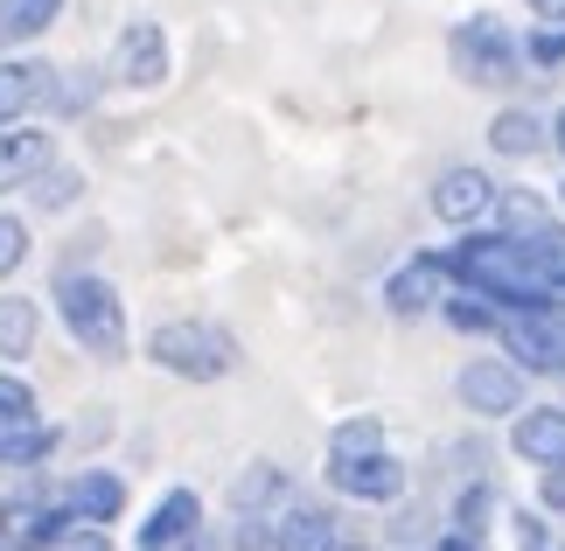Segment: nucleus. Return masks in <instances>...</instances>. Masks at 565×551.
Masks as SVG:
<instances>
[{
    "mask_svg": "<svg viewBox=\"0 0 565 551\" xmlns=\"http://www.w3.org/2000/svg\"><path fill=\"white\" fill-rule=\"evenodd\" d=\"M524 8H531L537 21H565V0H524Z\"/></svg>",
    "mask_w": 565,
    "mask_h": 551,
    "instance_id": "72a5a7b5",
    "label": "nucleus"
},
{
    "mask_svg": "<svg viewBox=\"0 0 565 551\" xmlns=\"http://www.w3.org/2000/svg\"><path fill=\"white\" fill-rule=\"evenodd\" d=\"M50 98H56V63H42V56H8L0 63V126H21Z\"/></svg>",
    "mask_w": 565,
    "mask_h": 551,
    "instance_id": "f8f14e48",
    "label": "nucleus"
},
{
    "mask_svg": "<svg viewBox=\"0 0 565 551\" xmlns=\"http://www.w3.org/2000/svg\"><path fill=\"white\" fill-rule=\"evenodd\" d=\"M56 426H42L35 412V391L29 378H14V370H0V468H35V460L56 454Z\"/></svg>",
    "mask_w": 565,
    "mask_h": 551,
    "instance_id": "423d86ee",
    "label": "nucleus"
},
{
    "mask_svg": "<svg viewBox=\"0 0 565 551\" xmlns=\"http://www.w3.org/2000/svg\"><path fill=\"white\" fill-rule=\"evenodd\" d=\"M147 363L182 378V384H224L245 357H237V336L216 321H161L147 336Z\"/></svg>",
    "mask_w": 565,
    "mask_h": 551,
    "instance_id": "7ed1b4c3",
    "label": "nucleus"
},
{
    "mask_svg": "<svg viewBox=\"0 0 565 551\" xmlns=\"http://www.w3.org/2000/svg\"><path fill=\"white\" fill-rule=\"evenodd\" d=\"M35 336H42V307L29 294H0V363L35 357Z\"/></svg>",
    "mask_w": 565,
    "mask_h": 551,
    "instance_id": "6ab92c4d",
    "label": "nucleus"
},
{
    "mask_svg": "<svg viewBox=\"0 0 565 551\" xmlns=\"http://www.w3.org/2000/svg\"><path fill=\"white\" fill-rule=\"evenodd\" d=\"M0 551H21V544H14V531H8V517H0Z\"/></svg>",
    "mask_w": 565,
    "mask_h": 551,
    "instance_id": "e433bc0d",
    "label": "nucleus"
},
{
    "mask_svg": "<svg viewBox=\"0 0 565 551\" xmlns=\"http://www.w3.org/2000/svg\"><path fill=\"white\" fill-rule=\"evenodd\" d=\"M524 56L537 71H558L565 63V21H537V35H524Z\"/></svg>",
    "mask_w": 565,
    "mask_h": 551,
    "instance_id": "bb28decb",
    "label": "nucleus"
},
{
    "mask_svg": "<svg viewBox=\"0 0 565 551\" xmlns=\"http://www.w3.org/2000/svg\"><path fill=\"white\" fill-rule=\"evenodd\" d=\"M29 195H35V210H71L77 195H84V174H77V168H56V161H50V168H42L35 182H29Z\"/></svg>",
    "mask_w": 565,
    "mask_h": 551,
    "instance_id": "393cba45",
    "label": "nucleus"
},
{
    "mask_svg": "<svg viewBox=\"0 0 565 551\" xmlns=\"http://www.w3.org/2000/svg\"><path fill=\"white\" fill-rule=\"evenodd\" d=\"M558 203H565V182H558Z\"/></svg>",
    "mask_w": 565,
    "mask_h": 551,
    "instance_id": "58836bf2",
    "label": "nucleus"
},
{
    "mask_svg": "<svg viewBox=\"0 0 565 551\" xmlns=\"http://www.w3.org/2000/svg\"><path fill=\"white\" fill-rule=\"evenodd\" d=\"M21 258H29V224H21V216H0V279H14Z\"/></svg>",
    "mask_w": 565,
    "mask_h": 551,
    "instance_id": "cd10ccee",
    "label": "nucleus"
},
{
    "mask_svg": "<svg viewBox=\"0 0 565 551\" xmlns=\"http://www.w3.org/2000/svg\"><path fill=\"white\" fill-rule=\"evenodd\" d=\"M516 538H524V551H552V538H545V523H537V517H516Z\"/></svg>",
    "mask_w": 565,
    "mask_h": 551,
    "instance_id": "473e14b6",
    "label": "nucleus"
},
{
    "mask_svg": "<svg viewBox=\"0 0 565 551\" xmlns=\"http://www.w3.org/2000/svg\"><path fill=\"white\" fill-rule=\"evenodd\" d=\"M342 531H335V510L329 502H308V496H287L273 517V551H335Z\"/></svg>",
    "mask_w": 565,
    "mask_h": 551,
    "instance_id": "ddd939ff",
    "label": "nucleus"
},
{
    "mask_svg": "<svg viewBox=\"0 0 565 551\" xmlns=\"http://www.w3.org/2000/svg\"><path fill=\"white\" fill-rule=\"evenodd\" d=\"M42 168H50V134H35V126H0V195L29 189Z\"/></svg>",
    "mask_w": 565,
    "mask_h": 551,
    "instance_id": "f3484780",
    "label": "nucleus"
},
{
    "mask_svg": "<svg viewBox=\"0 0 565 551\" xmlns=\"http://www.w3.org/2000/svg\"><path fill=\"white\" fill-rule=\"evenodd\" d=\"M447 56H454V71H461L468 84H482V92H503V84L524 77V42L510 35V21H495V14H468L461 29L447 35Z\"/></svg>",
    "mask_w": 565,
    "mask_h": 551,
    "instance_id": "20e7f679",
    "label": "nucleus"
},
{
    "mask_svg": "<svg viewBox=\"0 0 565 551\" xmlns=\"http://www.w3.org/2000/svg\"><path fill=\"white\" fill-rule=\"evenodd\" d=\"M63 21V0H0V42H35Z\"/></svg>",
    "mask_w": 565,
    "mask_h": 551,
    "instance_id": "412c9836",
    "label": "nucleus"
},
{
    "mask_svg": "<svg viewBox=\"0 0 565 551\" xmlns=\"http://www.w3.org/2000/svg\"><path fill=\"white\" fill-rule=\"evenodd\" d=\"M329 489L350 502H398L405 460L384 447V418H342L329 433Z\"/></svg>",
    "mask_w": 565,
    "mask_h": 551,
    "instance_id": "f257e3e1",
    "label": "nucleus"
},
{
    "mask_svg": "<svg viewBox=\"0 0 565 551\" xmlns=\"http://www.w3.org/2000/svg\"><path fill=\"white\" fill-rule=\"evenodd\" d=\"M495 342H503V357L524 370V378H565V307L558 300L503 307Z\"/></svg>",
    "mask_w": 565,
    "mask_h": 551,
    "instance_id": "39448f33",
    "label": "nucleus"
},
{
    "mask_svg": "<svg viewBox=\"0 0 565 551\" xmlns=\"http://www.w3.org/2000/svg\"><path fill=\"white\" fill-rule=\"evenodd\" d=\"M0 517H8V531H14V544H21V551H56V544L84 523L63 496H21V502H8Z\"/></svg>",
    "mask_w": 565,
    "mask_h": 551,
    "instance_id": "9b49d317",
    "label": "nucleus"
},
{
    "mask_svg": "<svg viewBox=\"0 0 565 551\" xmlns=\"http://www.w3.org/2000/svg\"><path fill=\"white\" fill-rule=\"evenodd\" d=\"M447 328H461V336H495V321H503V300L475 294V286H454V294L440 300Z\"/></svg>",
    "mask_w": 565,
    "mask_h": 551,
    "instance_id": "4be33fe9",
    "label": "nucleus"
},
{
    "mask_svg": "<svg viewBox=\"0 0 565 551\" xmlns=\"http://www.w3.org/2000/svg\"><path fill=\"white\" fill-rule=\"evenodd\" d=\"M552 147L565 153V105H558V119H552Z\"/></svg>",
    "mask_w": 565,
    "mask_h": 551,
    "instance_id": "c9c22d12",
    "label": "nucleus"
},
{
    "mask_svg": "<svg viewBox=\"0 0 565 551\" xmlns=\"http://www.w3.org/2000/svg\"><path fill=\"white\" fill-rule=\"evenodd\" d=\"M545 140H552V126L537 113H524V105H510V113L489 119V147L503 153V161H531V153H545Z\"/></svg>",
    "mask_w": 565,
    "mask_h": 551,
    "instance_id": "a211bd4d",
    "label": "nucleus"
},
{
    "mask_svg": "<svg viewBox=\"0 0 565 551\" xmlns=\"http://www.w3.org/2000/svg\"><path fill=\"white\" fill-rule=\"evenodd\" d=\"M195 523H203V496H195V489H168L154 510H147V523L134 531V544L140 551H168L175 538H189Z\"/></svg>",
    "mask_w": 565,
    "mask_h": 551,
    "instance_id": "2eb2a0df",
    "label": "nucleus"
},
{
    "mask_svg": "<svg viewBox=\"0 0 565 551\" xmlns=\"http://www.w3.org/2000/svg\"><path fill=\"white\" fill-rule=\"evenodd\" d=\"M56 551H113V538H105V523H77Z\"/></svg>",
    "mask_w": 565,
    "mask_h": 551,
    "instance_id": "c756f323",
    "label": "nucleus"
},
{
    "mask_svg": "<svg viewBox=\"0 0 565 551\" xmlns=\"http://www.w3.org/2000/svg\"><path fill=\"white\" fill-rule=\"evenodd\" d=\"M105 77H113V71H56V98H50V113H63V119L92 113L98 92H105Z\"/></svg>",
    "mask_w": 565,
    "mask_h": 551,
    "instance_id": "5701e85b",
    "label": "nucleus"
},
{
    "mask_svg": "<svg viewBox=\"0 0 565 551\" xmlns=\"http://www.w3.org/2000/svg\"><path fill=\"white\" fill-rule=\"evenodd\" d=\"M0 510H8V502H0Z\"/></svg>",
    "mask_w": 565,
    "mask_h": 551,
    "instance_id": "ea45409f",
    "label": "nucleus"
},
{
    "mask_svg": "<svg viewBox=\"0 0 565 551\" xmlns=\"http://www.w3.org/2000/svg\"><path fill=\"white\" fill-rule=\"evenodd\" d=\"M454 294V273H447V258L440 252H419V258H405L398 273L384 279V307L391 315H433Z\"/></svg>",
    "mask_w": 565,
    "mask_h": 551,
    "instance_id": "9d476101",
    "label": "nucleus"
},
{
    "mask_svg": "<svg viewBox=\"0 0 565 551\" xmlns=\"http://www.w3.org/2000/svg\"><path fill=\"white\" fill-rule=\"evenodd\" d=\"M231 551H273V517H258V510H237Z\"/></svg>",
    "mask_w": 565,
    "mask_h": 551,
    "instance_id": "c85d7f7f",
    "label": "nucleus"
},
{
    "mask_svg": "<svg viewBox=\"0 0 565 551\" xmlns=\"http://www.w3.org/2000/svg\"><path fill=\"white\" fill-rule=\"evenodd\" d=\"M495 174L489 168H447L440 182H433V216L440 224H454V231H475L482 216H495Z\"/></svg>",
    "mask_w": 565,
    "mask_h": 551,
    "instance_id": "1a4fd4ad",
    "label": "nucleus"
},
{
    "mask_svg": "<svg viewBox=\"0 0 565 551\" xmlns=\"http://www.w3.org/2000/svg\"><path fill=\"white\" fill-rule=\"evenodd\" d=\"M63 502L84 517V523H119L126 510V481L113 468H77L71 481H63Z\"/></svg>",
    "mask_w": 565,
    "mask_h": 551,
    "instance_id": "dca6fc26",
    "label": "nucleus"
},
{
    "mask_svg": "<svg viewBox=\"0 0 565 551\" xmlns=\"http://www.w3.org/2000/svg\"><path fill=\"white\" fill-rule=\"evenodd\" d=\"M168 551H224V544H216V531H210V523H195V531H189V538H175Z\"/></svg>",
    "mask_w": 565,
    "mask_h": 551,
    "instance_id": "2f4dec72",
    "label": "nucleus"
},
{
    "mask_svg": "<svg viewBox=\"0 0 565 551\" xmlns=\"http://www.w3.org/2000/svg\"><path fill=\"white\" fill-rule=\"evenodd\" d=\"M287 496H294V489H287V468H273V460H252V468L231 481V510H258V517H273Z\"/></svg>",
    "mask_w": 565,
    "mask_h": 551,
    "instance_id": "aec40b11",
    "label": "nucleus"
},
{
    "mask_svg": "<svg viewBox=\"0 0 565 551\" xmlns=\"http://www.w3.org/2000/svg\"><path fill=\"white\" fill-rule=\"evenodd\" d=\"M335 551H371V544H350V538H342V544H335Z\"/></svg>",
    "mask_w": 565,
    "mask_h": 551,
    "instance_id": "4c0bfd02",
    "label": "nucleus"
},
{
    "mask_svg": "<svg viewBox=\"0 0 565 551\" xmlns=\"http://www.w3.org/2000/svg\"><path fill=\"white\" fill-rule=\"evenodd\" d=\"M537 502H545L552 517H565V460H558V468H545V481H537Z\"/></svg>",
    "mask_w": 565,
    "mask_h": 551,
    "instance_id": "7c9ffc66",
    "label": "nucleus"
},
{
    "mask_svg": "<svg viewBox=\"0 0 565 551\" xmlns=\"http://www.w3.org/2000/svg\"><path fill=\"white\" fill-rule=\"evenodd\" d=\"M454 399L475 418H516L524 412V370L510 357H475V363H461V378H454Z\"/></svg>",
    "mask_w": 565,
    "mask_h": 551,
    "instance_id": "0eeeda50",
    "label": "nucleus"
},
{
    "mask_svg": "<svg viewBox=\"0 0 565 551\" xmlns=\"http://www.w3.org/2000/svg\"><path fill=\"white\" fill-rule=\"evenodd\" d=\"M113 84L119 92H161L168 84V35L161 21H126L119 42H113Z\"/></svg>",
    "mask_w": 565,
    "mask_h": 551,
    "instance_id": "6e6552de",
    "label": "nucleus"
},
{
    "mask_svg": "<svg viewBox=\"0 0 565 551\" xmlns=\"http://www.w3.org/2000/svg\"><path fill=\"white\" fill-rule=\"evenodd\" d=\"M545 203H537V195L531 189H503V195H495V224H503V231H531V224H545Z\"/></svg>",
    "mask_w": 565,
    "mask_h": 551,
    "instance_id": "a878e982",
    "label": "nucleus"
},
{
    "mask_svg": "<svg viewBox=\"0 0 565 551\" xmlns=\"http://www.w3.org/2000/svg\"><path fill=\"white\" fill-rule=\"evenodd\" d=\"M510 447L531 460V468H558L565 460V405H524L510 418Z\"/></svg>",
    "mask_w": 565,
    "mask_h": 551,
    "instance_id": "4468645a",
    "label": "nucleus"
},
{
    "mask_svg": "<svg viewBox=\"0 0 565 551\" xmlns=\"http://www.w3.org/2000/svg\"><path fill=\"white\" fill-rule=\"evenodd\" d=\"M454 531L475 538V544H489V531H495V489H489V481L461 489V502H454Z\"/></svg>",
    "mask_w": 565,
    "mask_h": 551,
    "instance_id": "b1692460",
    "label": "nucleus"
},
{
    "mask_svg": "<svg viewBox=\"0 0 565 551\" xmlns=\"http://www.w3.org/2000/svg\"><path fill=\"white\" fill-rule=\"evenodd\" d=\"M50 300H56V321L71 328L77 349H92L98 363H119V357H126V300H119V286L105 279V273L63 266Z\"/></svg>",
    "mask_w": 565,
    "mask_h": 551,
    "instance_id": "f03ea898",
    "label": "nucleus"
},
{
    "mask_svg": "<svg viewBox=\"0 0 565 551\" xmlns=\"http://www.w3.org/2000/svg\"><path fill=\"white\" fill-rule=\"evenodd\" d=\"M433 551H482V544H475V538H461V531H447V538L433 544Z\"/></svg>",
    "mask_w": 565,
    "mask_h": 551,
    "instance_id": "f704fd0d",
    "label": "nucleus"
}]
</instances>
